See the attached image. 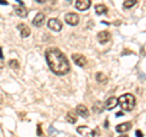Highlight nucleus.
<instances>
[{"instance_id": "0eeeda50", "label": "nucleus", "mask_w": 146, "mask_h": 137, "mask_svg": "<svg viewBox=\"0 0 146 137\" xmlns=\"http://www.w3.org/2000/svg\"><path fill=\"white\" fill-rule=\"evenodd\" d=\"M90 5H91L90 0H78V1H76V7L80 11L88 10V9L90 7Z\"/></svg>"}, {"instance_id": "1a4fd4ad", "label": "nucleus", "mask_w": 146, "mask_h": 137, "mask_svg": "<svg viewBox=\"0 0 146 137\" xmlns=\"http://www.w3.org/2000/svg\"><path fill=\"white\" fill-rule=\"evenodd\" d=\"M118 104V99L116 97H110L106 102H105V108L107 109V110H111V109L116 108Z\"/></svg>"}, {"instance_id": "4468645a", "label": "nucleus", "mask_w": 146, "mask_h": 137, "mask_svg": "<svg viewBox=\"0 0 146 137\" xmlns=\"http://www.w3.org/2000/svg\"><path fill=\"white\" fill-rule=\"evenodd\" d=\"M15 12H16V15H18L20 17H26L27 16V11H26L25 5L15 6Z\"/></svg>"}, {"instance_id": "f03ea898", "label": "nucleus", "mask_w": 146, "mask_h": 137, "mask_svg": "<svg viewBox=\"0 0 146 137\" xmlns=\"http://www.w3.org/2000/svg\"><path fill=\"white\" fill-rule=\"evenodd\" d=\"M118 104L121 105L122 109H124V110H127V111H130V110L134 109L135 104H136V100H135V97L133 94L125 93V94H123L118 98Z\"/></svg>"}, {"instance_id": "6e6552de", "label": "nucleus", "mask_w": 146, "mask_h": 137, "mask_svg": "<svg viewBox=\"0 0 146 137\" xmlns=\"http://www.w3.org/2000/svg\"><path fill=\"white\" fill-rule=\"evenodd\" d=\"M110 39H111V33H110V32H107V31H101V32H100V33L98 34V40H99L100 43H102V44L107 43Z\"/></svg>"}, {"instance_id": "f3484780", "label": "nucleus", "mask_w": 146, "mask_h": 137, "mask_svg": "<svg viewBox=\"0 0 146 137\" xmlns=\"http://www.w3.org/2000/svg\"><path fill=\"white\" fill-rule=\"evenodd\" d=\"M96 80L99 83H105V82L107 81V77L105 76L104 74H101V72H98V75H96Z\"/></svg>"}, {"instance_id": "ddd939ff", "label": "nucleus", "mask_w": 146, "mask_h": 137, "mask_svg": "<svg viewBox=\"0 0 146 137\" xmlns=\"http://www.w3.org/2000/svg\"><path fill=\"white\" fill-rule=\"evenodd\" d=\"M76 110H77V114L80 115V116H83V118H88L89 116V110L86 109L85 105H82V104H79V105L77 107Z\"/></svg>"}, {"instance_id": "a211bd4d", "label": "nucleus", "mask_w": 146, "mask_h": 137, "mask_svg": "<svg viewBox=\"0 0 146 137\" xmlns=\"http://www.w3.org/2000/svg\"><path fill=\"white\" fill-rule=\"evenodd\" d=\"M135 4H136V0H128V1H124V3H123V6H124L125 9H128V7L134 6Z\"/></svg>"}, {"instance_id": "20e7f679", "label": "nucleus", "mask_w": 146, "mask_h": 137, "mask_svg": "<svg viewBox=\"0 0 146 137\" xmlns=\"http://www.w3.org/2000/svg\"><path fill=\"white\" fill-rule=\"evenodd\" d=\"M48 26H49L50 30H52L55 32H60L62 28V24L57 19H50L48 21Z\"/></svg>"}, {"instance_id": "423d86ee", "label": "nucleus", "mask_w": 146, "mask_h": 137, "mask_svg": "<svg viewBox=\"0 0 146 137\" xmlns=\"http://www.w3.org/2000/svg\"><path fill=\"white\" fill-rule=\"evenodd\" d=\"M77 131H78L80 135L85 136V137H94L95 136V131H93L91 129H89V127H86V126H79V127H77Z\"/></svg>"}, {"instance_id": "39448f33", "label": "nucleus", "mask_w": 146, "mask_h": 137, "mask_svg": "<svg viewBox=\"0 0 146 137\" xmlns=\"http://www.w3.org/2000/svg\"><path fill=\"white\" fill-rule=\"evenodd\" d=\"M72 59L76 65H78L80 67L85 66V64H86V59L84 55H82V54H72Z\"/></svg>"}, {"instance_id": "9b49d317", "label": "nucleus", "mask_w": 146, "mask_h": 137, "mask_svg": "<svg viewBox=\"0 0 146 137\" xmlns=\"http://www.w3.org/2000/svg\"><path fill=\"white\" fill-rule=\"evenodd\" d=\"M17 28L20 30V33H21V36L23 38H26V37H28V36L31 34V30H29V27L27 26V25H25V24H20L17 26Z\"/></svg>"}, {"instance_id": "4be33fe9", "label": "nucleus", "mask_w": 146, "mask_h": 137, "mask_svg": "<svg viewBox=\"0 0 146 137\" xmlns=\"http://www.w3.org/2000/svg\"><path fill=\"white\" fill-rule=\"evenodd\" d=\"M3 56H4V55H3V52H1V48H0V59H3Z\"/></svg>"}, {"instance_id": "f8f14e48", "label": "nucleus", "mask_w": 146, "mask_h": 137, "mask_svg": "<svg viewBox=\"0 0 146 137\" xmlns=\"http://www.w3.org/2000/svg\"><path fill=\"white\" fill-rule=\"evenodd\" d=\"M129 129H131V122H123V124H119V125H117L116 127V130L117 132H119V134H123V132H127Z\"/></svg>"}, {"instance_id": "f257e3e1", "label": "nucleus", "mask_w": 146, "mask_h": 137, "mask_svg": "<svg viewBox=\"0 0 146 137\" xmlns=\"http://www.w3.org/2000/svg\"><path fill=\"white\" fill-rule=\"evenodd\" d=\"M45 58H46V61L54 74L62 76V75H66L70 71V62H68L66 55L60 49L57 48L46 49Z\"/></svg>"}, {"instance_id": "412c9836", "label": "nucleus", "mask_w": 146, "mask_h": 137, "mask_svg": "<svg viewBox=\"0 0 146 137\" xmlns=\"http://www.w3.org/2000/svg\"><path fill=\"white\" fill-rule=\"evenodd\" d=\"M0 4H1V5H7V1H4V0H0Z\"/></svg>"}, {"instance_id": "9d476101", "label": "nucleus", "mask_w": 146, "mask_h": 137, "mask_svg": "<svg viewBox=\"0 0 146 137\" xmlns=\"http://www.w3.org/2000/svg\"><path fill=\"white\" fill-rule=\"evenodd\" d=\"M44 20H45V15L43 12H38L35 15V17L33 19V25L34 26H36V27H40V26H43V24H44Z\"/></svg>"}, {"instance_id": "6ab92c4d", "label": "nucleus", "mask_w": 146, "mask_h": 137, "mask_svg": "<svg viewBox=\"0 0 146 137\" xmlns=\"http://www.w3.org/2000/svg\"><path fill=\"white\" fill-rule=\"evenodd\" d=\"M9 65H10V67H12V68H18V62H17V60H10Z\"/></svg>"}, {"instance_id": "7ed1b4c3", "label": "nucleus", "mask_w": 146, "mask_h": 137, "mask_svg": "<svg viewBox=\"0 0 146 137\" xmlns=\"http://www.w3.org/2000/svg\"><path fill=\"white\" fill-rule=\"evenodd\" d=\"M65 21L71 26H77L79 24V16L76 12H70L65 16Z\"/></svg>"}, {"instance_id": "aec40b11", "label": "nucleus", "mask_w": 146, "mask_h": 137, "mask_svg": "<svg viewBox=\"0 0 146 137\" xmlns=\"http://www.w3.org/2000/svg\"><path fill=\"white\" fill-rule=\"evenodd\" d=\"M135 135H136V137H143V136H144L141 131H136V132H135Z\"/></svg>"}, {"instance_id": "dca6fc26", "label": "nucleus", "mask_w": 146, "mask_h": 137, "mask_svg": "<svg viewBox=\"0 0 146 137\" xmlns=\"http://www.w3.org/2000/svg\"><path fill=\"white\" fill-rule=\"evenodd\" d=\"M66 119L68 120V122H71V124H76V122H77V115H76V113H73V111L68 113Z\"/></svg>"}, {"instance_id": "5701e85b", "label": "nucleus", "mask_w": 146, "mask_h": 137, "mask_svg": "<svg viewBox=\"0 0 146 137\" xmlns=\"http://www.w3.org/2000/svg\"><path fill=\"white\" fill-rule=\"evenodd\" d=\"M119 137H128V136H125V135H122V136H119Z\"/></svg>"}, {"instance_id": "2eb2a0df", "label": "nucleus", "mask_w": 146, "mask_h": 137, "mask_svg": "<svg viewBox=\"0 0 146 137\" xmlns=\"http://www.w3.org/2000/svg\"><path fill=\"white\" fill-rule=\"evenodd\" d=\"M95 11H96L98 15L106 13L107 12V7H106V5H102V4H98V5L95 6Z\"/></svg>"}]
</instances>
